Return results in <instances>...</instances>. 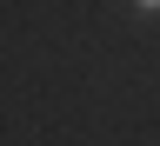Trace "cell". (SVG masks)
Returning a JSON list of instances; mask_svg holds the SVG:
<instances>
[{"label": "cell", "mask_w": 160, "mask_h": 146, "mask_svg": "<svg viewBox=\"0 0 160 146\" xmlns=\"http://www.w3.org/2000/svg\"><path fill=\"white\" fill-rule=\"evenodd\" d=\"M127 20H133V27H160V0H133Z\"/></svg>", "instance_id": "1"}]
</instances>
